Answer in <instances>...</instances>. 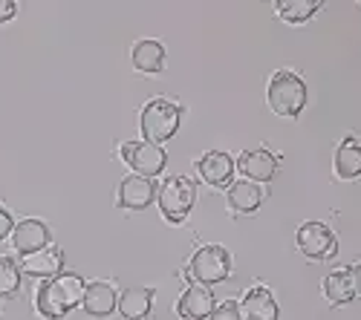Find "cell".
<instances>
[{
  "label": "cell",
  "mask_w": 361,
  "mask_h": 320,
  "mask_svg": "<svg viewBox=\"0 0 361 320\" xmlns=\"http://www.w3.org/2000/svg\"><path fill=\"white\" fill-rule=\"evenodd\" d=\"M84 280L78 274H58L52 280H44L35 292V312L44 320H64L75 306H81Z\"/></svg>",
  "instance_id": "1"
},
{
  "label": "cell",
  "mask_w": 361,
  "mask_h": 320,
  "mask_svg": "<svg viewBox=\"0 0 361 320\" xmlns=\"http://www.w3.org/2000/svg\"><path fill=\"white\" fill-rule=\"evenodd\" d=\"M179 122H183V107L168 101V98H150L145 107H142V115H139V130L145 136V141L150 144H162L171 141L179 130Z\"/></svg>",
  "instance_id": "2"
},
{
  "label": "cell",
  "mask_w": 361,
  "mask_h": 320,
  "mask_svg": "<svg viewBox=\"0 0 361 320\" xmlns=\"http://www.w3.org/2000/svg\"><path fill=\"white\" fill-rule=\"evenodd\" d=\"M266 101H269V107H272V113L283 115V119H295V115H300V110H304V104H307L304 78L289 72V70H278L272 78H269Z\"/></svg>",
  "instance_id": "3"
},
{
  "label": "cell",
  "mask_w": 361,
  "mask_h": 320,
  "mask_svg": "<svg viewBox=\"0 0 361 320\" xmlns=\"http://www.w3.org/2000/svg\"><path fill=\"white\" fill-rule=\"evenodd\" d=\"M157 202H159V211L168 222L179 225L185 222L188 214L194 211V202H197V185L188 177H171L162 182V188L157 191Z\"/></svg>",
  "instance_id": "4"
},
{
  "label": "cell",
  "mask_w": 361,
  "mask_h": 320,
  "mask_svg": "<svg viewBox=\"0 0 361 320\" xmlns=\"http://www.w3.org/2000/svg\"><path fill=\"white\" fill-rule=\"evenodd\" d=\"M231 274V254L223 245H202L194 251L188 263V277L200 286L212 288L214 283H223Z\"/></svg>",
  "instance_id": "5"
},
{
  "label": "cell",
  "mask_w": 361,
  "mask_h": 320,
  "mask_svg": "<svg viewBox=\"0 0 361 320\" xmlns=\"http://www.w3.org/2000/svg\"><path fill=\"white\" fill-rule=\"evenodd\" d=\"M122 159L125 165L136 173V177L145 179H154L165 170L168 165V153L159 148V144H150V141H125L122 144Z\"/></svg>",
  "instance_id": "6"
},
{
  "label": "cell",
  "mask_w": 361,
  "mask_h": 320,
  "mask_svg": "<svg viewBox=\"0 0 361 320\" xmlns=\"http://www.w3.org/2000/svg\"><path fill=\"white\" fill-rule=\"evenodd\" d=\"M295 245L310 260H329L338 248L333 228L324 225V222H304L300 225L298 234H295Z\"/></svg>",
  "instance_id": "7"
},
{
  "label": "cell",
  "mask_w": 361,
  "mask_h": 320,
  "mask_svg": "<svg viewBox=\"0 0 361 320\" xmlns=\"http://www.w3.org/2000/svg\"><path fill=\"white\" fill-rule=\"evenodd\" d=\"M61 271H64V251L55 248V245L20 257V274H26V277L52 280V277H58Z\"/></svg>",
  "instance_id": "8"
},
{
  "label": "cell",
  "mask_w": 361,
  "mask_h": 320,
  "mask_svg": "<svg viewBox=\"0 0 361 320\" xmlns=\"http://www.w3.org/2000/svg\"><path fill=\"white\" fill-rule=\"evenodd\" d=\"M157 196V185L154 179H145V177H136V173H130V177L122 179V185H118V208L125 211H145L150 202H154Z\"/></svg>",
  "instance_id": "9"
},
{
  "label": "cell",
  "mask_w": 361,
  "mask_h": 320,
  "mask_svg": "<svg viewBox=\"0 0 361 320\" xmlns=\"http://www.w3.org/2000/svg\"><path fill=\"white\" fill-rule=\"evenodd\" d=\"M237 165V170L243 173V177L249 179V182H269L278 173V156L275 153H269L266 148H249V151H243L240 153V159L234 162Z\"/></svg>",
  "instance_id": "10"
},
{
  "label": "cell",
  "mask_w": 361,
  "mask_h": 320,
  "mask_svg": "<svg viewBox=\"0 0 361 320\" xmlns=\"http://www.w3.org/2000/svg\"><path fill=\"white\" fill-rule=\"evenodd\" d=\"M116 288L107 283V280H93L84 286V295H81V309L87 312V317H96V320H104L116 312Z\"/></svg>",
  "instance_id": "11"
},
{
  "label": "cell",
  "mask_w": 361,
  "mask_h": 320,
  "mask_svg": "<svg viewBox=\"0 0 361 320\" xmlns=\"http://www.w3.org/2000/svg\"><path fill=\"white\" fill-rule=\"evenodd\" d=\"M49 243H52V231L41 219H20L12 231V245L20 257L41 251V248H49Z\"/></svg>",
  "instance_id": "12"
},
{
  "label": "cell",
  "mask_w": 361,
  "mask_h": 320,
  "mask_svg": "<svg viewBox=\"0 0 361 320\" xmlns=\"http://www.w3.org/2000/svg\"><path fill=\"white\" fill-rule=\"evenodd\" d=\"M237 306H240V317L243 320H278L281 317L278 300L272 297V292H269L266 286L246 288L243 300H240Z\"/></svg>",
  "instance_id": "13"
},
{
  "label": "cell",
  "mask_w": 361,
  "mask_h": 320,
  "mask_svg": "<svg viewBox=\"0 0 361 320\" xmlns=\"http://www.w3.org/2000/svg\"><path fill=\"white\" fill-rule=\"evenodd\" d=\"M214 306H217V300H214V295H212V288L194 283V286L185 288L183 295H179V300H176V314L183 317V320H205L208 314L214 312Z\"/></svg>",
  "instance_id": "14"
},
{
  "label": "cell",
  "mask_w": 361,
  "mask_h": 320,
  "mask_svg": "<svg viewBox=\"0 0 361 320\" xmlns=\"http://www.w3.org/2000/svg\"><path fill=\"white\" fill-rule=\"evenodd\" d=\"M234 170H237L234 159H231L228 153H223V151H208V153H202V156L197 159L200 179L208 182V185H214V188L228 185L231 177H234Z\"/></svg>",
  "instance_id": "15"
},
{
  "label": "cell",
  "mask_w": 361,
  "mask_h": 320,
  "mask_svg": "<svg viewBox=\"0 0 361 320\" xmlns=\"http://www.w3.org/2000/svg\"><path fill=\"white\" fill-rule=\"evenodd\" d=\"M116 309L125 320H147L150 309H154V292H150V288L130 286V288H125V292L118 295Z\"/></svg>",
  "instance_id": "16"
},
{
  "label": "cell",
  "mask_w": 361,
  "mask_h": 320,
  "mask_svg": "<svg viewBox=\"0 0 361 320\" xmlns=\"http://www.w3.org/2000/svg\"><path fill=\"white\" fill-rule=\"evenodd\" d=\"M333 170L341 182H350V179H358L361 177V141L347 136L338 151H336V159H333Z\"/></svg>",
  "instance_id": "17"
},
{
  "label": "cell",
  "mask_w": 361,
  "mask_h": 320,
  "mask_svg": "<svg viewBox=\"0 0 361 320\" xmlns=\"http://www.w3.org/2000/svg\"><path fill=\"white\" fill-rule=\"evenodd\" d=\"M130 58H133V67L139 72H145V75H157V72L165 70V46L159 41H154V38L136 41Z\"/></svg>",
  "instance_id": "18"
},
{
  "label": "cell",
  "mask_w": 361,
  "mask_h": 320,
  "mask_svg": "<svg viewBox=\"0 0 361 320\" xmlns=\"http://www.w3.org/2000/svg\"><path fill=\"white\" fill-rule=\"evenodd\" d=\"M226 199L234 214H255L263 205V191L255 182H234Z\"/></svg>",
  "instance_id": "19"
},
{
  "label": "cell",
  "mask_w": 361,
  "mask_h": 320,
  "mask_svg": "<svg viewBox=\"0 0 361 320\" xmlns=\"http://www.w3.org/2000/svg\"><path fill=\"white\" fill-rule=\"evenodd\" d=\"M324 297L329 306H347L350 300H355L353 283H350V269H336L324 277Z\"/></svg>",
  "instance_id": "20"
},
{
  "label": "cell",
  "mask_w": 361,
  "mask_h": 320,
  "mask_svg": "<svg viewBox=\"0 0 361 320\" xmlns=\"http://www.w3.org/2000/svg\"><path fill=\"white\" fill-rule=\"evenodd\" d=\"M321 9V0H278L275 12L286 23H307Z\"/></svg>",
  "instance_id": "21"
},
{
  "label": "cell",
  "mask_w": 361,
  "mask_h": 320,
  "mask_svg": "<svg viewBox=\"0 0 361 320\" xmlns=\"http://www.w3.org/2000/svg\"><path fill=\"white\" fill-rule=\"evenodd\" d=\"M20 292V266L12 257H0V297H15Z\"/></svg>",
  "instance_id": "22"
},
{
  "label": "cell",
  "mask_w": 361,
  "mask_h": 320,
  "mask_svg": "<svg viewBox=\"0 0 361 320\" xmlns=\"http://www.w3.org/2000/svg\"><path fill=\"white\" fill-rule=\"evenodd\" d=\"M208 320H243V317H240V306L237 303L226 300V303H217L214 306V312L208 314Z\"/></svg>",
  "instance_id": "23"
},
{
  "label": "cell",
  "mask_w": 361,
  "mask_h": 320,
  "mask_svg": "<svg viewBox=\"0 0 361 320\" xmlns=\"http://www.w3.org/2000/svg\"><path fill=\"white\" fill-rule=\"evenodd\" d=\"M12 231H15V219H12L9 208L0 205V243L9 240V237H12Z\"/></svg>",
  "instance_id": "24"
},
{
  "label": "cell",
  "mask_w": 361,
  "mask_h": 320,
  "mask_svg": "<svg viewBox=\"0 0 361 320\" xmlns=\"http://www.w3.org/2000/svg\"><path fill=\"white\" fill-rule=\"evenodd\" d=\"M15 12H18V4H15V0H0V23L12 20Z\"/></svg>",
  "instance_id": "25"
},
{
  "label": "cell",
  "mask_w": 361,
  "mask_h": 320,
  "mask_svg": "<svg viewBox=\"0 0 361 320\" xmlns=\"http://www.w3.org/2000/svg\"><path fill=\"white\" fill-rule=\"evenodd\" d=\"M350 283H353V295L361 297V263L350 269Z\"/></svg>",
  "instance_id": "26"
}]
</instances>
